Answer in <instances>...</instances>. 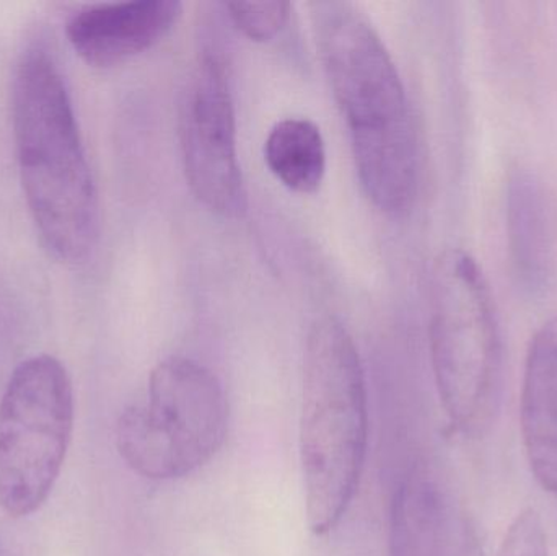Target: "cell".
Wrapping results in <instances>:
<instances>
[{
  "label": "cell",
  "instance_id": "cell-14",
  "mask_svg": "<svg viewBox=\"0 0 557 556\" xmlns=\"http://www.w3.org/2000/svg\"><path fill=\"white\" fill-rule=\"evenodd\" d=\"M497 556H552L542 515L525 508L510 522Z\"/></svg>",
  "mask_w": 557,
  "mask_h": 556
},
{
  "label": "cell",
  "instance_id": "cell-13",
  "mask_svg": "<svg viewBox=\"0 0 557 556\" xmlns=\"http://www.w3.org/2000/svg\"><path fill=\"white\" fill-rule=\"evenodd\" d=\"M227 9L234 25L255 41L276 38L290 16V3L282 0L234 2L228 3Z\"/></svg>",
  "mask_w": 557,
  "mask_h": 556
},
{
  "label": "cell",
  "instance_id": "cell-10",
  "mask_svg": "<svg viewBox=\"0 0 557 556\" xmlns=\"http://www.w3.org/2000/svg\"><path fill=\"white\" fill-rule=\"evenodd\" d=\"M520 431L533 477L557 498V316L536 332L527 353Z\"/></svg>",
  "mask_w": 557,
  "mask_h": 556
},
{
  "label": "cell",
  "instance_id": "cell-11",
  "mask_svg": "<svg viewBox=\"0 0 557 556\" xmlns=\"http://www.w3.org/2000/svg\"><path fill=\"white\" fill-rule=\"evenodd\" d=\"M448 511L434 473L416 464L399 483L389 519V556H447Z\"/></svg>",
  "mask_w": 557,
  "mask_h": 556
},
{
  "label": "cell",
  "instance_id": "cell-8",
  "mask_svg": "<svg viewBox=\"0 0 557 556\" xmlns=\"http://www.w3.org/2000/svg\"><path fill=\"white\" fill-rule=\"evenodd\" d=\"M182 13L178 0L98 3L75 12L65 35L88 65L114 67L162 41Z\"/></svg>",
  "mask_w": 557,
  "mask_h": 556
},
{
  "label": "cell",
  "instance_id": "cell-16",
  "mask_svg": "<svg viewBox=\"0 0 557 556\" xmlns=\"http://www.w3.org/2000/svg\"><path fill=\"white\" fill-rule=\"evenodd\" d=\"M0 556H9L7 555L5 548H3L2 544H0Z\"/></svg>",
  "mask_w": 557,
  "mask_h": 556
},
{
  "label": "cell",
  "instance_id": "cell-9",
  "mask_svg": "<svg viewBox=\"0 0 557 556\" xmlns=\"http://www.w3.org/2000/svg\"><path fill=\"white\" fill-rule=\"evenodd\" d=\"M506 228L517 286L530 299H543L556 283V225L548 191L530 169L519 166L507 180Z\"/></svg>",
  "mask_w": 557,
  "mask_h": 556
},
{
  "label": "cell",
  "instance_id": "cell-3",
  "mask_svg": "<svg viewBox=\"0 0 557 556\" xmlns=\"http://www.w3.org/2000/svg\"><path fill=\"white\" fill-rule=\"evenodd\" d=\"M366 374L346 326L324 317L311 326L304 356L300 462L311 532L333 531L349 508L367 456Z\"/></svg>",
  "mask_w": 557,
  "mask_h": 556
},
{
  "label": "cell",
  "instance_id": "cell-5",
  "mask_svg": "<svg viewBox=\"0 0 557 556\" xmlns=\"http://www.w3.org/2000/svg\"><path fill=\"white\" fill-rule=\"evenodd\" d=\"M227 427V398L218 375L193 359L173 356L153 368L147 405L121 413L116 446L144 479H182L214 457Z\"/></svg>",
  "mask_w": 557,
  "mask_h": 556
},
{
  "label": "cell",
  "instance_id": "cell-1",
  "mask_svg": "<svg viewBox=\"0 0 557 556\" xmlns=\"http://www.w3.org/2000/svg\"><path fill=\"white\" fill-rule=\"evenodd\" d=\"M313 18L360 183L380 211H408L418 191V140L398 69L372 23L350 3H314Z\"/></svg>",
  "mask_w": 557,
  "mask_h": 556
},
{
  "label": "cell",
  "instance_id": "cell-12",
  "mask_svg": "<svg viewBox=\"0 0 557 556\" xmlns=\"http://www.w3.org/2000/svg\"><path fill=\"white\" fill-rule=\"evenodd\" d=\"M264 160L292 191H317L326 172V147L320 127L307 118L278 121L264 143Z\"/></svg>",
  "mask_w": 557,
  "mask_h": 556
},
{
  "label": "cell",
  "instance_id": "cell-15",
  "mask_svg": "<svg viewBox=\"0 0 557 556\" xmlns=\"http://www.w3.org/2000/svg\"><path fill=\"white\" fill-rule=\"evenodd\" d=\"M458 556H486V554H484L483 544H481L476 531H474V528H471V526L465 528Z\"/></svg>",
  "mask_w": 557,
  "mask_h": 556
},
{
  "label": "cell",
  "instance_id": "cell-4",
  "mask_svg": "<svg viewBox=\"0 0 557 556\" xmlns=\"http://www.w3.org/2000/svg\"><path fill=\"white\" fill-rule=\"evenodd\" d=\"M429 342L448 420L467 436H483L499 410L503 335L483 268L461 248L442 251L432 267Z\"/></svg>",
  "mask_w": 557,
  "mask_h": 556
},
{
  "label": "cell",
  "instance_id": "cell-7",
  "mask_svg": "<svg viewBox=\"0 0 557 556\" xmlns=\"http://www.w3.org/2000/svg\"><path fill=\"white\" fill-rule=\"evenodd\" d=\"M178 134L186 180L196 198L222 218H242L248 196L238 163L231 82L219 55H202L193 71L180 101Z\"/></svg>",
  "mask_w": 557,
  "mask_h": 556
},
{
  "label": "cell",
  "instance_id": "cell-6",
  "mask_svg": "<svg viewBox=\"0 0 557 556\" xmlns=\"http://www.w3.org/2000/svg\"><path fill=\"white\" fill-rule=\"evenodd\" d=\"M74 391L54 356L16 366L0 400V508L10 518L38 511L54 489L71 444Z\"/></svg>",
  "mask_w": 557,
  "mask_h": 556
},
{
  "label": "cell",
  "instance_id": "cell-2",
  "mask_svg": "<svg viewBox=\"0 0 557 556\" xmlns=\"http://www.w3.org/2000/svg\"><path fill=\"white\" fill-rule=\"evenodd\" d=\"M12 108L20 180L39 237L61 263H84L100 237V201L67 85L45 49L20 59Z\"/></svg>",
  "mask_w": 557,
  "mask_h": 556
}]
</instances>
